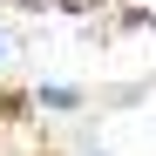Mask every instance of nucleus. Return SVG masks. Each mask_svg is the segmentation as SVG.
<instances>
[{
  "label": "nucleus",
  "mask_w": 156,
  "mask_h": 156,
  "mask_svg": "<svg viewBox=\"0 0 156 156\" xmlns=\"http://www.w3.org/2000/svg\"><path fill=\"white\" fill-rule=\"evenodd\" d=\"M115 14H122V27H149V20H156V0H115Z\"/></svg>",
  "instance_id": "1"
},
{
  "label": "nucleus",
  "mask_w": 156,
  "mask_h": 156,
  "mask_svg": "<svg viewBox=\"0 0 156 156\" xmlns=\"http://www.w3.org/2000/svg\"><path fill=\"white\" fill-rule=\"evenodd\" d=\"M34 102H48V109H82V88H68V82H48Z\"/></svg>",
  "instance_id": "2"
},
{
  "label": "nucleus",
  "mask_w": 156,
  "mask_h": 156,
  "mask_svg": "<svg viewBox=\"0 0 156 156\" xmlns=\"http://www.w3.org/2000/svg\"><path fill=\"white\" fill-rule=\"evenodd\" d=\"M7 55H14V41H7V34H0V61H7Z\"/></svg>",
  "instance_id": "3"
},
{
  "label": "nucleus",
  "mask_w": 156,
  "mask_h": 156,
  "mask_svg": "<svg viewBox=\"0 0 156 156\" xmlns=\"http://www.w3.org/2000/svg\"><path fill=\"white\" fill-rule=\"evenodd\" d=\"M14 7H48V0H14Z\"/></svg>",
  "instance_id": "4"
}]
</instances>
